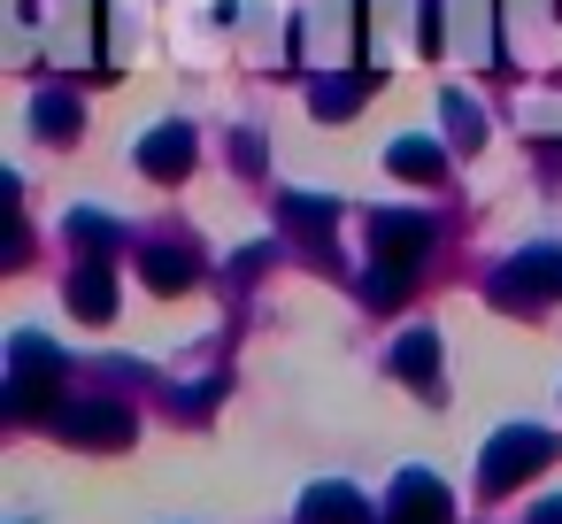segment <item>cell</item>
I'll return each instance as SVG.
<instances>
[{
  "label": "cell",
  "instance_id": "2",
  "mask_svg": "<svg viewBox=\"0 0 562 524\" xmlns=\"http://www.w3.org/2000/svg\"><path fill=\"white\" fill-rule=\"evenodd\" d=\"M547 462H554V432L516 424V432H501V439L485 447L477 478H485V493H501V486H524V478H531V470H547Z\"/></svg>",
  "mask_w": 562,
  "mask_h": 524
},
{
  "label": "cell",
  "instance_id": "11",
  "mask_svg": "<svg viewBox=\"0 0 562 524\" xmlns=\"http://www.w3.org/2000/svg\"><path fill=\"white\" fill-rule=\"evenodd\" d=\"M393 378H408L416 393H431V386H439V339H431V332H408V339L393 347Z\"/></svg>",
  "mask_w": 562,
  "mask_h": 524
},
{
  "label": "cell",
  "instance_id": "14",
  "mask_svg": "<svg viewBox=\"0 0 562 524\" xmlns=\"http://www.w3.org/2000/svg\"><path fill=\"white\" fill-rule=\"evenodd\" d=\"M408 278H416V263H385V255H378V263L362 270V301H370V309H401V301H408Z\"/></svg>",
  "mask_w": 562,
  "mask_h": 524
},
{
  "label": "cell",
  "instance_id": "23",
  "mask_svg": "<svg viewBox=\"0 0 562 524\" xmlns=\"http://www.w3.org/2000/svg\"><path fill=\"white\" fill-rule=\"evenodd\" d=\"M385 524H401V516H385Z\"/></svg>",
  "mask_w": 562,
  "mask_h": 524
},
{
  "label": "cell",
  "instance_id": "20",
  "mask_svg": "<svg viewBox=\"0 0 562 524\" xmlns=\"http://www.w3.org/2000/svg\"><path fill=\"white\" fill-rule=\"evenodd\" d=\"M224 393V378H209V386H193V393H178V416H209V401Z\"/></svg>",
  "mask_w": 562,
  "mask_h": 524
},
{
  "label": "cell",
  "instance_id": "7",
  "mask_svg": "<svg viewBox=\"0 0 562 524\" xmlns=\"http://www.w3.org/2000/svg\"><path fill=\"white\" fill-rule=\"evenodd\" d=\"M139 170H147L155 186H178V178L193 170V132H186V124H155V132L139 140Z\"/></svg>",
  "mask_w": 562,
  "mask_h": 524
},
{
  "label": "cell",
  "instance_id": "15",
  "mask_svg": "<svg viewBox=\"0 0 562 524\" xmlns=\"http://www.w3.org/2000/svg\"><path fill=\"white\" fill-rule=\"evenodd\" d=\"M32 132H40V140H78V101H70V93H40Z\"/></svg>",
  "mask_w": 562,
  "mask_h": 524
},
{
  "label": "cell",
  "instance_id": "21",
  "mask_svg": "<svg viewBox=\"0 0 562 524\" xmlns=\"http://www.w3.org/2000/svg\"><path fill=\"white\" fill-rule=\"evenodd\" d=\"M232 155H239V170H262V140H255V132H239Z\"/></svg>",
  "mask_w": 562,
  "mask_h": 524
},
{
  "label": "cell",
  "instance_id": "4",
  "mask_svg": "<svg viewBox=\"0 0 562 524\" xmlns=\"http://www.w3.org/2000/svg\"><path fill=\"white\" fill-rule=\"evenodd\" d=\"M63 378V347H47L40 332H16V378H9V416H32L47 401V386Z\"/></svg>",
  "mask_w": 562,
  "mask_h": 524
},
{
  "label": "cell",
  "instance_id": "8",
  "mask_svg": "<svg viewBox=\"0 0 562 524\" xmlns=\"http://www.w3.org/2000/svg\"><path fill=\"white\" fill-rule=\"evenodd\" d=\"M70 309H78L86 324H109V316H116V278H109V263H101V255H86V263H78V278H70Z\"/></svg>",
  "mask_w": 562,
  "mask_h": 524
},
{
  "label": "cell",
  "instance_id": "10",
  "mask_svg": "<svg viewBox=\"0 0 562 524\" xmlns=\"http://www.w3.org/2000/svg\"><path fill=\"white\" fill-rule=\"evenodd\" d=\"M301 524H370V509L347 486H308L301 493Z\"/></svg>",
  "mask_w": 562,
  "mask_h": 524
},
{
  "label": "cell",
  "instance_id": "22",
  "mask_svg": "<svg viewBox=\"0 0 562 524\" xmlns=\"http://www.w3.org/2000/svg\"><path fill=\"white\" fill-rule=\"evenodd\" d=\"M531 524H562V493H547V501L531 509Z\"/></svg>",
  "mask_w": 562,
  "mask_h": 524
},
{
  "label": "cell",
  "instance_id": "16",
  "mask_svg": "<svg viewBox=\"0 0 562 524\" xmlns=\"http://www.w3.org/2000/svg\"><path fill=\"white\" fill-rule=\"evenodd\" d=\"M447 140H454V147H477V140H485V116H477L470 93H447Z\"/></svg>",
  "mask_w": 562,
  "mask_h": 524
},
{
  "label": "cell",
  "instance_id": "13",
  "mask_svg": "<svg viewBox=\"0 0 562 524\" xmlns=\"http://www.w3.org/2000/svg\"><path fill=\"white\" fill-rule=\"evenodd\" d=\"M370 86H378V70H355V78H324L308 101H316V116H331V124H339V116H355V109H362V93H370Z\"/></svg>",
  "mask_w": 562,
  "mask_h": 524
},
{
  "label": "cell",
  "instance_id": "17",
  "mask_svg": "<svg viewBox=\"0 0 562 524\" xmlns=\"http://www.w3.org/2000/svg\"><path fill=\"white\" fill-rule=\"evenodd\" d=\"M416 47H424V55L447 47V0H416Z\"/></svg>",
  "mask_w": 562,
  "mask_h": 524
},
{
  "label": "cell",
  "instance_id": "6",
  "mask_svg": "<svg viewBox=\"0 0 562 524\" xmlns=\"http://www.w3.org/2000/svg\"><path fill=\"white\" fill-rule=\"evenodd\" d=\"M385 516H401V524H447L454 516V493L431 478V470H401L393 478V509Z\"/></svg>",
  "mask_w": 562,
  "mask_h": 524
},
{
  "label": "cell",
  "instance_id": "3",
  "mask_svg": "<svg viewBox=\"0 0 562 524\" xmlns=\"http://www.w3.org/2000/svg\"><path fill=\"white\" fill-rule=\"evenodd\" d=\"M55 432H63L70 447H132L139 416H132L124 401H70V409H55Z\"/></svg>",
  "mask_w": 562,
  "mask_h": 524
},
{
  "label": "cell",
  "instance_id": "5",
  "mask_svg": "<svg viewBox=\"0 0 562 524\" xmlns=\"http://www.w3.org/2000/svg\"><path fill=\"white\" fill-rule=\"evenodd\" d=\"M370 255H385V263H424V255H431V216L378 209V216H370Z\"/></svg>",
  "mask_w": 562,
  "mask_h": 524
},
{
  "label": "cell",
  "instance_id": "24",
  "mask_svg": "<svg viewBox=\"0 0 562 524\" xmlns=\"http://www.w3.org/2000/svg\"><path fill=\"white\" fill-rule=\"evenodd\" d=\"M554 9H562V0H554Z\"/></svg>",
  "mask_w": 562,
  "mask_h": 524
},
{
  "label": "cell",
  "instance_id": "12",
  "mask_svg": "<svg viewBox=\"0 0 562 524\" xmlns=\"http://www.w3.org/2000/svg\"><path fill=\"white\" fill-rule=\"evenodd\" d=\"M401 178H416V186H439L447 178V147L439 140H393V155H385Z\"/></svg>",
  "mask_w": 562,
  "mask_h": 524
},
{
  "label": "cell",
  "instance_id": "18",
  "mask_svg": "<svg viewBox=\"0 0 562 524\" xmlns=\"http://www.w3.org/2000/svg\"><path fill=\"white\" fill-rule=\"evenodd\" d=\"M70 232H78V247H86V255H109V247H116V224H109V216H93V209H78V216H70Z\"/></svg>",
  "mask_w": 562,
  "mask_h": 524
},
{
  "label": "cell",
  "instance_id": "9",
  "mask_svg": "<svg viewBox=\"0 0 562 524\" xmlns=\"http://www.w3.org/2000/svg\"><path fill=\"white\" fill-rule=\"evenodd\" d=\"M139 278H147L155 293H186V286L201 278V247H193V239H186V247H147Z\"/></svg>",
  "mask_w": 562,
  "mask_h": 524
},
{
  "label": "cell",
  "instance_id": "19",
  "mask_svg": "<svg viewBox=\"0 0 562 524\" xmlns=\"http://www.w3.org/2000/svg\"><path fill=\"white\" fill-rule=\"evenodd\" d=\"M331 216H339V209H331L324 193H316V201H308V193H293V201H285V224H301V232H324Z\"/></svg>",
  "mask_w": 562,
  "mask_h": 524
},
{
  "label": "cell",
  "instance_id": "1",
  "mask_svg": "<svg viewBox=\"0 0 562 524\" xmlns=\"http://www.w3.org/2000/svg\"><path fill=\"white\" fill-rule=\"evenodd\" d=\"M501 309H516V316H531V309H547V301H562V247H524L516 263H501L493 270V286H485Z\"/></svg>",
  "mask_w": 562,
  "mask_h": 524
}]
</instances>
